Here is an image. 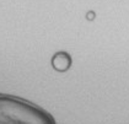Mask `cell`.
Here are the masks:
<instances>
[{
	"mask_svg": "<svg viewBox=\"0 0 129 124\" xmlns=\"http://www.w3.org/2000/svg\"><path fill=\"white\" fill-rule=\"evenodd\" d=\"M0 114L16 124H52L37 107L11 97H0Z\"/></svg>",
	"mask_w": 129,
	"mask_h": 124,
	"instance_id": "1",
	"label": "cell"
},
{
	"mask_svg": "<svg viewBox=\"0 0 129 124\" xmlns=\"http://www.w3.org/2000/svg\"><path fill=\"white\" fill-rule=\"evenodd\" d=\"M69 64H70L69 58L67 57V55H64V54L57 55V57L54 58V60H53V65H54V68H55L57 70H60V71L68 69Z\"/></svg>",
	"mask_w": 129,
	"mask_h": 124,
	"instance_id": "2",
	"label": "cell"
}]
</instances>
